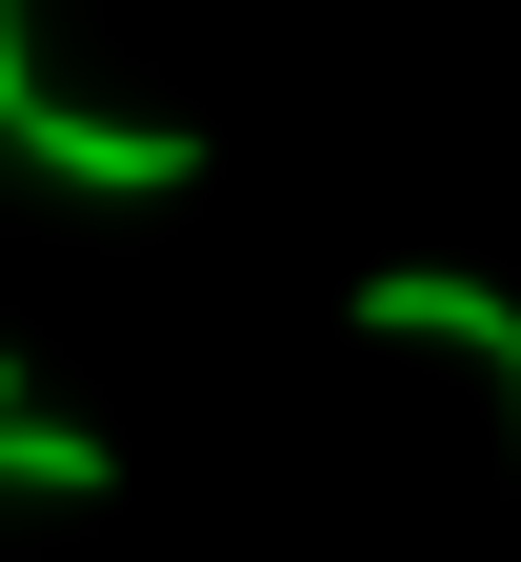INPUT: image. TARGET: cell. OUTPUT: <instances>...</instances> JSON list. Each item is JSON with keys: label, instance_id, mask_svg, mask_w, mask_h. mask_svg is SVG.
I'll list each match as a JSON object with an SVG mask.
<instances>
[{"label": "cell", "instance_id": "cell-1", "mask_svg": "<svg viewBox=\"0 0 521 562\" xmlns=\"http://www.w3.org/2000/svg\"><path fill=\"white\" fill-rule=\"evenodd\" d=\"M0 140H21V181H60V201H181V181H201V121L60 101V60H41V0H0Z\"/></svg>", "mask_w": 521, "mask_h": 562}, {"label": "cell", "instance_id": "cell-2", "mask_svg": "<svg viewBox=\"0 0 521 562\" xmlns=\"http://www.w3.org/2000/svg\"><path fill=\"white\" fill-rule=\"evenodd\" d=\"M361 341H462V362L501 382V422H521V302H501V281H462V261H382V281H361Z\"/></svg>", "mask_w": 521, "mask_h": 562}, {"label": "cell", "instance_id": "cell-3", "mask_svg": "<svg viewBox=\"0 0 521 562\" xmlns=\"http://www.w3.org/2000/svg\"><path fill=\"white\" fill-rule=\"evenodd\" d=\"M0 482H21V503H101V482H121V442H101L81 402H41V382H0Z\"/></svg>", "mask_w": 521, "mask_h": 562}]
</instances>
